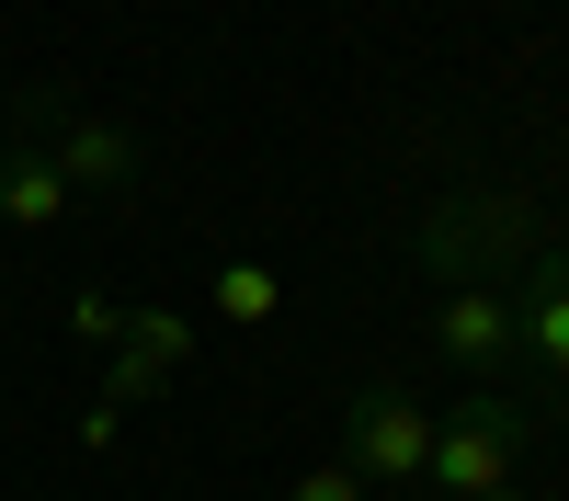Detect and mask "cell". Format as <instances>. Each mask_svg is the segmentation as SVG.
I'll use <instances>...</instances> for the list:
<instances>
[{"label": "cell", "instance_id": "12", "mask_svg": "<svg viewBox=\"0 0 569 501\" xmlns=\"http://www.w3.org/2000/svg\"><path fill=\"white\" fill-rule=\"evenodd\" d=\"M490 501H536V490H525V479H512V490H490Z\"/></svg>", "mask_w": 569, "mask_h": 501}, {"label": "cell", "instance_id": "9", "mask_svg": "<svg viewBox=\"0 0 569 501\" xmlns=\"http://www.w3.org/2000/svg\"><path fill=\"white\" fill-rule=\"evenodd\" d=\"M217 308L240 319V331H262V319L284 308V285H273V262H240V251H228V262H217Z\"/></svg>", "mask_w": 569, "mask_h": 501}, {"label": "cell", "instance_id": "11", "mask_svg": "<svg viewBox=\"0 0 569 501\" xmlns=\"http://www.w3.org/2000/svg\"><path fill=\"white\" fill-rule=\"evenodd\" d=\"M69 331H80V342H114V331H126V297L80 285V297H69Z\"/></svg>", "mask_w": 569, "mask_h": 501}, {"label": "cell", "instance_id": "1", "mask_svg": "<svg viewBox=\"0 0 569 501\" xmlns=\"http://www.w3.org/2000/svg\"><path fill=\"white\" fill-rule=\"evenodd\" d=\"M558 240L536 194H512V182H467V194H445L433 217L410 228V262L433 273V285H512L536 251Z\"/></svg>", "mask_w": 569, "mask_h": 501}, {"label": "cell", "instance_id": "5", "mask_svg": "<svg viewBox=\"0 0 569 501\" xmlns=\"http://www.w3.org/2000/svg\"><path fill=\"white\" fill-rule=\"evenodd\" d=\"M433 353L467 388H525V319H512V285H445L433 297Z\"/></svg>", "mask_w": 569, "mask_h": 501}, {"label": "cell", "instance_id": "2", "mask_svg": "<svg viewBox=\"0 0 569 501\" xmlns=\"http://www.w3.org/2000/svg\"><path fill=\"white\" fill-rule=\"evenodd\" d=\"M536 422H547V410H525L512 388L456 399L445 422H433V468H421V501H490V490H512V479H525Z\"/></svg>", "mask_w": 569, "mask_h": 501}, {"label": "cell", "instance_id": "3", "mask_svg": "<svg viewBox=\"0 0 569 501\" xmlns=\"http://www.w3.org/2000/svg\"><path fill=\"white\" fill-rule=\"evenodd\" d=\"M342 468L365 490H410L421 501V468H433V410H421L399 377H365L342 399Z\"/></svg>", "mask_w": 569, "mask_h": 501}, {"label": "cell", "instance_id": "4", "mask_svg": "<svg viewBox=\"0 0 569 501\" xmlns=\"http://www.w3.org/2000/svg\"><path fill=\"white\" fill-rule=\"evenodd\" d=\"M23 114H34V137H46V160H58L69 194H137V171H149L137 126L91 114V103H58V91H23Z\"/></svg>", "mask_w": 569, "mask_h": 501}, {"label": "cell", "instance_id": "8", "mask_svg": "<svg viewBox=\"0 0 569 501\" xmlns=\"http://www.w3.org/2000/svg\"><path fill=\"white\" fill-rule=\"evenodd\" d=\"M69 217V182H58V160H46V137H34V114L12 103V126H0V228H58Z\"/></svg>", "mask_w": 569, "mask_h": 501}, {"label": "cell", "instance_id": "10", "mask_svg": "<svg viewBox=\"0 0 569 501\" xmlns=\"http://www.w3.org/2000/svg\"><path fill=\"white\" fill-rule=\"evenodd\" d=\"M284 501H376V490L342 468V455H319V468H297V490H284Z\"/></svg>", "mask_w": 569, "mask_h": 501}, {"label": "cell", "instance_id": "7", "mask_svg": "<svg viewBox=\"0 0 569 501\" xmlns=\"http://www.w3.org/2000/svg\"><path fill=\"white\" fill-rule=\"evenodd\" d=\"M182 364H194V319H182V308H126V331H114V364H103V399L126 410V399L171 388Z\"/></svg>", "mask_w": 569, "mask_h": 501}, {"label": "cell", "instance_id": "6", "mask_svg": "<svg viewBox=\"0 0 569 501\" xmlns=\"http://www.w3.org/2000/svg\"><path fill=\"white\" fill-rule=\"evenodd\" d=\"M512 319H525V364L547 377V410L569 422V240H547L512 273Z\"/></svg>", "mask_w": 569, "mask_h": 501}]
</instances>
